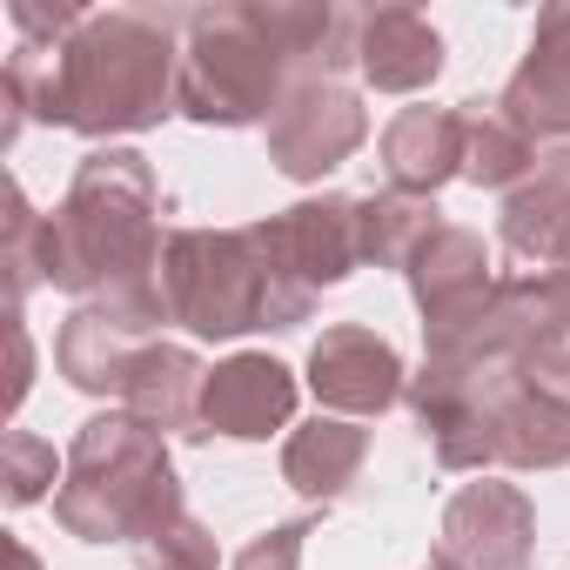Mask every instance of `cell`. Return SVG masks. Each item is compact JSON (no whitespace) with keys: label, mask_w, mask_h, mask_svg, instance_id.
I'll list each match as a JSON object with an SVG mask.
<instances>
[{"label":"cell","mask_w":570,"mask_h":570,"mask_svg":"<svg viewBox=\"0 0 570 570\" xmlns=\"http://www.w3.org/2000/svg\"><path fill=\"white\" fill-rule=\"evenodd\" d=\"M181 35L188 8H88L81 28L55 48L14 41L0 75L8 88L0 141H14L21 121H48L88 141L161 128L181 115Z\"/></svg>","instance_id":"6da1fadb"},{"label":"cell","mask_w":570,"mask_h":570,"mask_svg":"<svg viewBox=\"0 0 570 570\" xmlns=\"http://www.w3.org/2000/svg\"><path fill=\"white\" fill-rule=\"evenodd\" d=\"M410 416L443 470H563L570 463V330H550L523 363L416 370Z\"/></svg>","instance_id":"7a4b0ae2"},{"label":"cell","mask_w":570,"mask_h":570,"mask_svg":"<svg viewBox=\"0 0 570 570\" xmlns=\"http://www.w3.org/2000/svg\"><path fill=\"white\" fill-rule=\"evenodd\" d=\"M161 181L148 155L135 148H95L81 155L68 195L55 215H41V282L81 296V303H121L168 330L161 309Z\"/></svg>","instance_id":"3957f363"},{"label":"cell","mask_w":570,"mask_h":570,"mask_svg":"<svg viewBox=\"0 0 570 570\" xmlns=\"http://www.w3.org/2000/svg\"><path fill=\"white\" fill-rule=\"evenodd\" d=\"M155 289H161L168 323L202 343H235L248 330H303L316 316V296L282 282L255 222L248 228H168Z\"/></svg>","instance_id":"277c9868"},{"label":"cell","mask_w":570,"mask_h":570,"mask_svg":"<svg viewBox=\"0 0 570 570\" xmlns=\"http://www.w3.org/2000/svg\"><path fill=\"white\" fill-rule=\"evenodd\" d=\"M61 490H55V517L68 537L81 543H141L155 537L168 517H181V483L168 463V436L128 410H101L75 430L68 456H61Z\"/></svg>","instance_id":"5b68a950"},{"label":"cell","mask_w":570,"mask_h":570,"mask_svg":"<svg viewBox=\"0 0 570 570\" xmlns=\"http://www.w3.org/2000/svg\"><path fill=\"white\" fill-rule=\"evenodd\" d=\"M296 81V61L268 35L262 8H188L181 115L195 128H268Z\"/></svg>","instance_id":"8992f818"},{"label":"cell","mask_w":570,"mask_h":570,"mask_svg":"<svg viewBox=\"0 0 570 570\" xmlns=\"http://www.w3.org/2000/svg\"><path fill=\"white\" fill-rule=\"evenodd\" d=\"M262 135H268L275 175L323 181L370 141V108H363V95L343 75H296Z\"/></svg>","instance_id":"52a82bcc"},{"label":"cell","mask_w":570,"mask_h":570,"mask_svg":"<svg viewBox=\"0 0 570 570\" xmlns=\"http://www.w3.org/2000/svg\"><path fill=\"white\" fill-rule=\"evenodd\" d=\"M268 262L282 268V282L303 296H323L336 282H350L363 268V215H356V195H309V202H289L255 222Z\"/></svg>","instance_id":"ba28073f"},{"label":"cell","mask_w":570,"mask_h":570,"mask_svg":"<svg viewBox=\"0 0 570 570\" xmlns=\"http://www.w3.org/2000/svg\"><path fill=\"white\" fill-rule=\"evenodd\" d=\"M530 550H537V510L517 483L483 476L443 503L436 557H450L463 570H530Z\"/></svg>","instance_id":"9c48e42d"},{"label":"cell","mask_w":570,"mask_h":570,"mask_svg":"<svg viewBox=\"0 0 570 570\" xmlns=\"http://www.w3.org/2000/svg\"><path fill=\"white\" fill-rule=\"evenodd\" d=\"M309 390H316L323 416L363 423V416H383V410H396V403L410 396V370H403V356H396L376 330L336 323V330H323L316 350H309Z\"/></svg>","instance_id":"30bf717a"},{"label":"cell","mask_w":570,"mask_h":570,"mask_svg":"<svg viewBox=\"0 0 570 570\" xmlns=\"http://www.w3.org/2000/svg\"><path fill=\"white\" fill-rule=\"evenodd\" d=\"M296 370L275 363L268 350H235L228 363L208 370V390H202V430L208 436H228V443H268L275 430L296 423Z\"/></svg>","instance_id":"8fae6325"},{"label":"cell","mask_w":570,"mask_h":570,"mask_svg":"<svg viewBox=\"0 0 570 570\" xmlns=\"http://www.w3.org/2000/svg\"><path fill=\"white\" fill-rule=\"evenodd\" d=\"M497 108L550 155L570 148V8H543L530 28V48L517 61V75L503 81Z\"/></svg>","instance_id":"7c38bea8"},{"label":"cell","mask_w":570,"mask_h":570,"mask_svg":"<svg viewBox=\"0 0 570 570\" xmlns=\"http://www.w3.org/2000/svg\"><path fill=\"white\" fill-rule=\"evenodd\" d=\"M490 289H497V275H490L483 235L443 222V228L423 242V255L410 262V296H416V309H423V343L463 330V323L490 303Z\"/></svg>","instance_id":"4fadbf2b"},{"label":"cell","mask_w":570,"mask_h":570,"mask_svg":"<svg viewBox=\"0 0 570 570\" xmlns=\"http://www.w3.org/2000/svg\"><path fill=\"white\" fill-rule=\"evenodd\" d=\"M161 330L121 303H81L61 336H55V370L68 376V390L81 396H108L121 403V383H128V363L141 356V343H155Z\"/></svg>","instance_id":"5bb4252c"},{"label":"cell","mask_w":570,"mask_h":570,"mask_svg":"<svg viewBox=\"0 0 570 570\" xmlns=\"http://www.w3.org/2000/svg\"><path fill=\"white\" fill-rule=\"evenodd\" d=\"M497 242L523 275H557L570 268V148H550L543 168L503 195L497 215Z\"/></svg>","instance_id":"9a60e30c"},{"label":"cell","mask_w":570,"mask_h":570,"mask_svg":"<svg viewBox=\"0 0 570 570\" xmlns=\"http://www.w3.org/2000/svg\"><path fill=\"white\" fill-rule=\"evenodd\" d=\"M202 390H208V363L188 350V343H141V356L128 363V383H121V403L128 416L155 423L161 436H181V443H208L202 430Z\"/></svg>","instance_id":"2e32d148"},{"label":"cell","mask_w":570,"mask_h":570,"mask_svg":"<svg viewBox=\"0 0 570 570\" xmlns=\"http://www.w3.org/2000/svg\"><path fill=\"white\" fill-rule=\"evenodd\" d=\"M356 75L376 95H423L443 75V35L416 8H370L356 21Z\"/></svg>","instance_id":"e0dca14e"},{"label":"cell","mask_w":570,"mask_h":570,"mask_svg":"<svg viewBox=\"0 0 570 570\" xmlns=\"http://www.w3.org/2000/svg\"><path fill=\"white\" fill-rule=\"evenodd\" d=\"M376 155H383V175L396 195L436 202V188L463 175V108H403L383 128Z\"/></svg>","instance_id":"ac0fdd59"},{"label":"cell","mask_w":570,"mask_h":570,"mask_svg":"<svg viewBox=\"0 0 570 570\" xmlns=\"http://www.w3.org/2000/svg\"><path fill=\"white\" fill-rule=\"evenodd\" d=\"M363 463H370V430L350 416H309L282 443V483L296 497H309L316 510L343 503L363 483Z\"/></svg>","instance_id":"d6986e66"},{"label":"cell","mask_w":570,"mask_h":570,"mask_svg":"<svg viewBox=\"0 0 570 570\" xmlns=\"http://www.w3.org/2000/svg\"><path fill=\"white\" fill-rule=\"evenodd\" d=\"M543 168V148L497 108V101H463V181L470 188H503L517 195Z\"/></svg>","instance_id":"ffe728a7"},{"label":"cell","mask_w":570,"mask_h":570,"mask_svg":"<svg viewBox=\"0 0 570 570\" xmlns=\"http://www.w3.org/2000/svg\"><path fill=\"white\" fill-rule=\"evenodd\" d=\"M356 215H363V262L403 268V275H410V262L423 255V242L443 228V208H436L430 195H396V188L356 195Z\"/></svg>","instance_id":"44dd1931"},{"label":"cell","mask_w":570,"mask_h":570,"mask_svg":"<svg viewBox=\"0 0 570 570\" xmlns=\"http://www.w3.org/2000/svg\"><path fill=\"white\" fill-rule=\"evenodd\" d=\"M0 463H8V470H0V483H8L0 497H8V510L41 503L48 490H61V470H68V463H55V443H41L35 430H8V436H0Z\"/></svg>","instance_id":"7402d4cb"},{"label":"cell","mask_w":570,"mask_h":570,"mask_svg":"<svg viewBox=\"0 0 570 570\" xmlns=\"http://www.w3.org/2000/svg\"><path fill=\"white\" fill-rule=\"evenodd\" d=\"M135 563H141V570H222V550H215L208 523H202L195 510H181V517H168L155 537L135 543Z\"/></svg>","instance_id":"603a6c76"},{"label":"cell","mask_w":570,"mask_h":570,"mask_svg":"<svg viewBox=\"0 0 570 570\" xmlns=\"http://www.w3.org/2000/svg\"><path fill=\"white\" fill-rule=\"evenodd\" d=\"M35 282H41V215L28 202V188L8 181V309L28 303Z\"/></svg>","instance_id":"cb8c5ba5"},{"label":"cell","mask_w":570,"mask_h":570,"mask_svg":"<svg viewBox=\"0 0 570 570\" xmlns=\"http://www.w3.org/2000/svg\"><path fill=\"white\" fill-rule=\"evenodd\" d=\"M309 530H316V517H289V523H268L262 537H248V543L235 550V563H228V570H303Z\"/></svg>","instance_id":"d4e9b609"},{"label":"cell","mask_w":570,"mask_h":570,"mask_svg":"<svg viewBox=\"0 0 570 570\" xmlns=\"http://www.w3.org/2000/svg\"><path fill=\"white\" fill-rule=\"evenodd\" d=\"M8 336H14V383H8V410H21V396H28V376H35V343H28V323H21V309H8Z\"/></svg>","instance_id":"484cf974"},{"label":"cell","mask_w":570,"mask_h":570,"mask_svg":"<svg viewBox=\"0 0 570 570\" xmlns=\"http://www.w3.org/2000/svg\"><path fill=\"white\" fill-rule=\"evenodd\" d=\"M543 289H550V309H557V323L570 330V268H557V275H543Z\"/></svg>","instance_id":"4316f807"},{"label":"cell","mask_w":570,"mask_h":570,"mask_svg":"<svg viewBox=\"0 0 570 570\" xmlns=\"http://www.w3.org/2000/svg\"><path fill=\"white\" fill-rule=\"evenodd\" d=\"M8 563H14V570H41V557H35L21 537H8Z\"/></svg>","instance_id":"83f0119b"},{"label":"cell","mask_w":570,"mask_h":570,"mask_svg":"<svg viewBox=\"0 0 570 570\" xmlns=\"http://www.w3.org/2000/svg\"><path fill=\"white\" fill-rule=\"evenodd\" d=\"M423 570H463V563H450V557H430V563H423Z\"/></svg>","instance_id":"f1b7e54d"}]
</instances>
